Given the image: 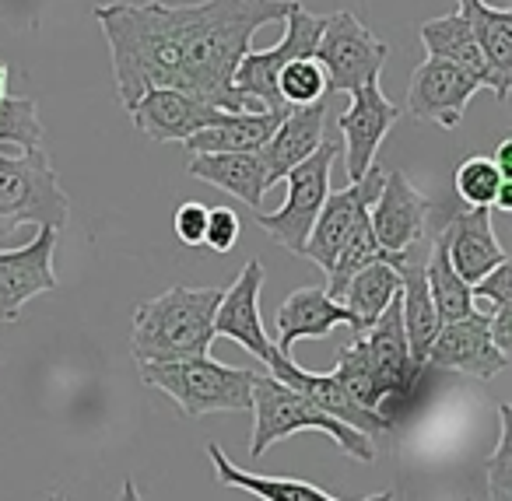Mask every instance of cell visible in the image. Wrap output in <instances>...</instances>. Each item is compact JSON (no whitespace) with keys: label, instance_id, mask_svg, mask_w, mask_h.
Instances as JSON below:
<instances>
[{"label":"cell","instance_id":"cell-1","mask_svg":"<svg viewBox=\"0 0 512 501\" xmlns=\"http://www.w3.org/2000/svg\"><path fill=\"white\" fill-rule=\"evenodd\" d=\"M292 4L295 0H113L99 4L92 18L109 43L123 109L148 88H179L225 113H260L232 88L235 67L253 50L256 32L285 22Z\"/></svg>","mask_w":512,"mask_h":501},{"label":"cell","instance_id":"cell-9","mask_svg":"<svg viewBox=\"0 0 512 501\" xmlns=\"http://www.w3.org/2000/svg\"><path fill=\"white\" fill-rule=\"evenodd\" d=\"M57 228L39 225L36 239L18 249H0V323H15L22 316V305L36 295L57 291Z\"/></svg>","mask_w":512,"mask_h":501},{"label":"cell","instance_id":"cell-36","mask_svg":"<svg viewBox=\"0 0 512 501\" xmlns=\"http://www.w3.org/2000/svg\"><path fill=\"white\" fill-rule=\"evenodd\" d=\"M172 228H176V239L183 246H204V228H207V207L197 200H186L172 214Z\"/></svg>","mask_w":512,"mask_h":501},{"label":"cell","instance_id":"cell-23","mask_svg":"<svg viewBox=\"0 0 512 501\" xmlns=\"http://www.w3.org/2000/svg\"><path fill=\"white\" fill-rule=\"evenodd\" d=\"M397 274H400V319H404L407 351H411L414 368L425 372L428 347H432L442 319H439V309H435V302H432V291H428L425 263L414 260V253H411L404 263H397Z\"/></svg>","mask_w":512,"mask_h":501},{"label":"cell","instance_id":"cell-4","mask_svg":"<svg viewBox=\"0 0 512 501\" xmlns=\"http://www.w3.org/2000/svg\"><path fill=\"white\" fill-rule=\"evenodd\" d=\"M253 438H249V456L260 459L274 442L292 438L299 431H323L330 435L351 459L358 463H372L376 459V442L365 431L351 428V424L337 421V417L323 414L316 403H309L302 393L288 389L274 375H260L253 386Z\"/></svg>","mask_w":512,"mask_h":501},{"label":"cell","instance_id":"cell-25","mask_svg":"<svg viewBox=\"0 0 512 501\" xmlns=\"http://www.w3.org/2000/svg\"><path fill=\"white\" fill-rule=\"evenodd\" d=\"M207 452H211L214 477H218L221 484L256 494L260 501H344V498H334V494H327L323 487L309 484V480H299V477H264V473L242 470V466H235L232 459L225 456V449H221L218 442L207 445ZM362 501H393V491H379V494H372V498H362Z\"/></svg>","mask_w":512,"mask_h":501},{"label":"cell","instance_id":"cell-10","mask_svg":"<svg viewBox=\"0 0 512 501\" xmlns=\"http://www.w3.org/2000/svg\"><path fill=\"white\" fill-rule=\"evenodd\" d=\"M428 197L404 176V172H386L383 186H379L376 200L369 207V225L376 242L393 256H407L414 253L421 239H425V225H428Z\"/></svg>","mask_w":512,"mask_h":501},{"label":"cell","instance_id":"cell-5","mask_svg":"<svg viewBox=\"0 0 512 501\" xmlns=\"http://www.w3.org/2000/svg\"><path fill=\"white\" fill-rule=\"evenodd\" d=\"M71 200L53 172L50 155L39 148H8L0 144V239L22 225L67 228Z\"/></svg>","mask_w":512,"mask_h":501},{"label":"cell","instance_id":"cell-17","mask_svg":"<svg viewBox=\"0 0 512 501\" xmlns=\"http://www.w3.org/2000/svg\"><path fill=\"white\" fill-rule=\"evenodd\" d=\"M134 127L141 130L148 141L158 144H183L197 130L211 127L225 116V109H214L200 102L197 95L179 92V88H148L134 106L127 109Z\"/></svg>","mask_w":512,"mask_h":501},{"label":"cell","instance_id":"cell-14","mask_svg":"<svg viewBox=\"0 0 512 501\" xmlns=\"http://www.w3.org/2000/svg\"><path fill=\"white\" fill-rule=\"evenodd\" d=\"M383 176H386V169L372 165L358 183H348V186H341V190L327 193L320 214H316L313 232H309V239H306V249H302L306 260H313L316 267H323L330 274V267H334L341 246L348 242L355 221L362 218L372 207V200H376L379 186H383Z\"/></svg>","mask_w":512,"mask_h":501},{"label":"cell","instance_id":"cell-31","mask_svg":"<svg viewBox=\"0 0 512 501\" xmlns=\"http://www.w3.org/2000/svg\"><path fill=\"white\" fill-rule=\"evenodd\" d=\"M502 183H509V179H502L498 165L484 155L463 158L453 172V190L467 207H491L498 197V190H502Z\"/></svg>","mask_w":512,"mask_h":501},{"label":"cell","instance_id":"cell-29","mask_svg":"<svg viewBox=\"0 0 512 501\" xmlns=\"http://www.w3.org/2000/svg\"><path fill=\"white\" fill-rule=\"evenodd\" d=\"M425 281H428V291H432V302H435V309H439L442 323H453V319H463L474 312L470 284L453 270V260H449V249L442 235L432 239V256H428V263H425Z\"/></svg>","mask_w":512,"mask_h":501},{"label":"cell","instance_id":"cell-21","mask_svg":"<svg viewBox=\"0 0 512 501\" xmlns=\"http://www.w3.org/2000/svg\"><path fill=\"white\" fill-rule=\"evenodd\" d=\"M278 337H274V347L285 354H292V347L299 340L309 337H327L334 326H351V333H358V319L351 316V309L344 302L327 295V288H299L281 302L278 316Z\"/></svg>","mask_w":512,"mask_h":501},{"label":"cell","instance_id":"cell-26","mask_svg":"<svg viewBox=\"0 0 512 501\" xmlns=\"http://www.w3.org/2000/svg\"><path fill=\"white\" fill-rule=\"evenodd\" d=\"M418 36L428 57L449 60V64H456L460 71H467L481 88L495 92V74H491L488 60H484L481 46H477L474 32H470L467 18H463L460 11H449V15L432 18V22H421Z\"/></svg>","mask_w":512,"mask_h":501},{"label":"cell","instance_id":"cell-7","mask_svg":"<svg viewBox=\"0 0 512 501\" xmlns=\"http://www.w3.org/2000/svg\"><path fill=\"white\" fill-rule=\"evenodd\" d=\"M313 57L327 74V95H351L355 88L379 81L390 46L372 29H365L351 11H334L323 15V32Z\"/></svg>","mask_w":512,"mask_h":501},{"label":"cell","instance_id":"cell-12","mask_svg":"<svg viewBox=\"0 0 512 501\" xmlns=\"http://www.w3.org/2000/svg\"><path fill=\"white\" fill-rule=\"evenodd\" d=\"M351 106L344 109L341 116V155L348 162V179L358 183L365 172L376 165V155L383 148L386 134L393 130V123L400 120V106L390 102L379 88V81H369V85L355 88L348 95Z\"/></svg>","mask_w":512,"mask_h":501},{"label":"cell","instance_id":"cell-34","mask_svg":"<svg viewBox=\"0 0 512 501\" xmlns=\"http://www.w3.org/2000/svg\"><path fill=\"white\" fill-rule=\"evenodd\" d=\"M484 484L491 501H512V407L498 403V445L484 463Z\"/></svg>","mask_w":512,"mask_h":501},{"label":"cell","instance_id":"cell-28","mask_svg":"<svg viewBox=\"0 0 512 501\" xmlns=\"http://www.w3.org/2000/svg\"><path fill=\"white\" fill-rule=\"evenodd\" d=\"M397 295H400L397 267H393V263H369V267H362L348 284H344L337 302L348 305L351 316L358 319V333H365L379 316H383V309Z\"/></svg>","mask_w":512,"mask_h":501},{"label":"cell","instance_id":"cell-18","mask_svg":"<svg viewBox=\"0 0 512 501\" xmlns=\"http://www.w3.org/2000/svg\"><path fill=\"white\" fill-rule=\"evenodd\" d=\"M362 337H365V351H369V365H372V379H376V389H379V400L414 393L421 372L414 368L411 351H407L404 319H400V295L386 305L383 316H379Z\"/></svg>","mask_w":512,"mask_h":501},{"label":"cell","instance_id":"cell-39","mask_svg":"<svg viewBox=\"0 0 512 501\" xmlns=\"http://www.w3.org/2000/svg\"><path fill=\"white\" fill-rule=\"evenodd\" d=\"M8 99V64L0 60V102Z\"/></svg>","mask_w":512,"mask_h":501},{"label":"cell","instance_id":"cell-2","mask_svg":"<svg viewBox=\"0 0 512 501\" xmlns=\"http://www.w3.org/2000/svg\"><path fill=\"white\" fill-rule=\"evenodd\" d=\"M225 288H176L162 291L151 302H141L134 312L130 354L134 361H179L211 351L214 309Z\"/></svg>","mask_w":512,"mask_h":501},{"label":"cell","instance_id":"cell-22","mask_svg":"<svg viewBox=\"0 0 512 501\" xmlns=\"http://www.w3.org/2000/svg\"><path fill=\"white\" fill-rule=\"evenodd\" d=\"M193 179L239 197L246 207L260 211L267 193V169L260 151H221V155H190L186 165Z\"/></svg>","mask_w":512,"mask_h":501},{"label":"cell","instance_id":"cell-20","mask_svg":"<svg viewBox=\"0 0 512 501\" xmlns=\"http://www.w3.org/2000/svg\"><path fill=\"white\" fill-rule=\"evenodd\" d=\"M327 113H330V95L320 102H309V106H295L281 116L271 141L260 148V158H264V169H267V190H271L274 183H281L302 158H309L320 148Z\"/></svg>","mask_w":512,"mask_h":501},{"label":"cell","instance_id":"cell-6","mask_svg":"<svg viewBox=\"0 0 512 501\" xmlns=\"http://www.w3.org/2000/svg\"><path fill=\"white\" fill-rule=\"evenodd\" d=\"M341 158V144L323 141L320 148L309 158H302L292 172H288V197L278 211H253L256 225L264 228L278 246H285L288 253H299L306 249V239L316 225V214H320L323 200L330 193V172L334 162Z\"/></svg>","mask_w":512,"mask_h":501},{"label":"cell","instance_id":"cell-15","mask_svg":"<svg viewBox=\"0 0 512 501\" xmlns=\"http://www.w3.org/2000/svg\"><path fill=\"white\" fill-rule=\"evenodd\" d=\"M428 365L470 375V379H495L509 365V354L498 351L495 340H491L488 316L470 312V316L439 326L432 347H428L425 368Z\"/></svg>","mask_w":512,"mask_h":501},{"label":"cell","instance_id":"cell-3","mask_svg":"<svg viewBox=\"0 0 512 501\" xmlns=\"http://www.w3.org/2000/svg\"><path fill=\"white\" fill-rule=\"evenodd\" d=\"M141 382L162 389L186 417L207 414H246L253 407V386L260 368H232L214 361L211 354L179 361H141Z\"/></svg>","mask_w":512,"mask_h":501},{"label":"cell","instance_id":"cell-24","mask_svg":"<svg viewBox=\"0 0 512 501\" xmlns=\"http://www.w3.org/2000/svg\"><path fill=\"white\" fill-rule=\"evenodd\" d=\"M456 11L467 18L491 74H495V99L505 102L512 88V11L491 8L488 0H456Z\"/></svg>","mask_w":512,"mask_h":501},{"label":"cell","instance_id":"cell-19","mask_svg":"<svg viewBox=\"0 0 512 501\" xmlns=\"http://www.w3.org/2000/svg\"><path fill=\"white\" fill-rule=\"evenodd\" d=\"M439 235L446 239L453 270L467 284L481 281L488 270L509 260V253H505L495 235V225H491V207H467V211L449 214Z\"/></svg>","mask_w":512,"mask_h":501},{"label":"cell","instance_id":"cell-38","mask_svg":"<svg viewBox=\"0 0 512 501\" xmlns=\"http://www.w3.org/2000/svg\"><path fill=\"white\" fill-rule=\"evenodd\" d=\"M491 207H495V211H505V214L512 211V183H502V190H498V197Z\"/></svg>","mask_w":512,"mask_h":501},{"label":"cell","instance_id":"cell-11","mask_svg":"<svg viewBox=\"0 0 512 501\" xmlns=\"http://www.w3.org/2000/svg\"><path fill=\"white\" fill-rule=\"evenodd\" d=\"M477 92H481V85L467 71H460L449 60L428 57L425 64L414 67L404 113H411L421 123H439V127L453 130L460 127L463 113Z\"/></svg>","mask_w":512,"mask_h":501},{"label":"cell","instance_id":"cell-13","mask_svg":"<svg viewBox=\"0 0 512 501\" xmlns=\"http://www.w3.org/2000/svg\"><path fill=\"white\" fill-rule=\"evenodd\" d=\"M264 368H267V375H274V379H281L288 389H295V393H302L309 403H316L323 414L337 417V421L351 424V428L365 431V435H383V431H390V417L379 414V410L362 407V403L341 386V379H337L334 372H327V375L302 372L292 354L278 351V347H271Z\"/></svg>","mask_w":512,"mask_h":501},{"label":"cell","instance_id":"cell-30","mask_svg":"<svg viewBox=\"0 0 512 501\" xmlns=\"http://www.w3.org/2000/svg\"><path fill=\"white\" fill-rule=\"evenodd\" d=\"M334 375L341 379V386L355 396L362 407L369 410H379L383 414V400H379V389H376V379H372V365H369V351H365V337L355 333L348 347L337 354V365H334Z\"/></svg>","mask_w":512,"mask_h":501},{"label":"cell","instance_id":"cell-32","mask_svg":"<svg viewBox=\"0 0 512 501\" xmlns=\"http://www.w3.org/2000/svg\"><path fill=\"white\" fill-rule=\"evenodd\" d=\"M278 95L288 109L327 99V74H323V67L316 64V57L288 60L278 74Z\"/></svg>","mask_w":512,"mask_h":501},{"label":"cell","instance_id":"cell-8","mask_svg":"<svg viewBox=\"0 0 512 501\" xmlns=\"http://www.w3.org/2000/svg\"><path fill=\"white\" fill-rule=\"evenodd\" d=\"M323 32V15H313L295 0L292 11L285 18V36L271 50H249L242 64L235 67L232 88L249 102L253 109H274V113H288V106L278 95V74L288 60L313 57L316 43Z\"/></svg>","mask_w":512,"mask_h":501},{"label":"cell","instance_id":"cell-37","mask_svg":"<svg viewBox=\"0 0 512 501\" xmlns=\"http://www.w3.org/2000/svg\"><path fill=\"white\" fill-rule=\"evenodd\" d=\"M491 162L498 165L502 179H509V183H512V137H505V141L498 144V151H495V158H491Z\"/></svg>","mask_w":512,"mask_h":501},{"label":"cell","instance_id":"cell-40","mask_svg":"<svg viewBox=\"0 0 512 501\" xmlns=\"http://www.w3.org/2000/svg\"><path fill=\"white\" fill-rule=\"evenodd\" d=\"M46 501H67V498L60 491H53V494H46Z\"/></svg>","mask_w":512,"mask_h":501},{"label":"cell","instance_id":"cell-16","mask_svg":"<svg viewBox=\"0 0 512 501\" xmlns=\"http://www.w3.org/2000/svg\"><path fill=\"white\" fill-rule=\"evenodd\" d=\"M260 288H264V263L249 260L239 270V277L221 291V302L214 309V337L235 340V344L246 347L260 361V368H264L274 340L267 337L264 316H260Z\"/></svg>","mask_w":512,"mask_h":501},{"label":"cell","instance_id":"cell-33","mask_svg":"<svg viewBox=\"0 0 512 501\" xmlns=\"http://www.w3.org/2000/svg\"><path fill=\"white\" fill-rule=\"evenodd\" d=\"M43 141V123H39V106L25 95H8L0 102V144L8 148H39Z\"/></svg>","mask_w":512,"mask_h":501},{"label":"cell","instance_id":"cell-27","mask_svg":"<svg viewBox=\"0 0 512 501\" xmlns=\"http://www.w3.org/2000/svg\"><path fill=\"white\" fill-rule=\"evenodd\" d=\"M281 116L271 109H260V113H225L218 123L197 130L193 137H186L183 148L190 155H221V151H260L271 134L278 130Z\"/></svg>","mask_w":512,"mask_h":501},{"label":"cell","instance_id":"cell-35","mask_svg":"<svg viewBox=\"0 0 512 501\" xmlns=\"http://www.w3.org/2000/svg\"><path fill=\"white\" fill-rule=\"evenodd\" d=\"M239 242V214L232 207H207L204 246L211 253H228Z\"/></svg>","mask_w":512,"mask_h":501}]
</instances>
